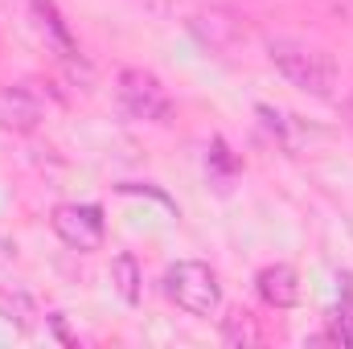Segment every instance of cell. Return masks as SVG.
Returning <instances> with one entry per match:
<instances>
[{
	"mask_svg": "<svg viewBox=\"0 0 353 349\" xmlns=\"http://www.w3.org/2000/svg\"><path fill=\"white\" fill-rule=\"evenodd\" d=\"M54 235L74 251H99L103 243V210L99 206H58Z\"/></svg>",
	"mask_w": 353,
	"mask_h": 349,
	"instance_id": "277c9868",
	"label": "cell"
},
{
	"mask_svg": "<svg viewBox=\"0 0 353 349\" xmlns=\"http://www.w3.org/2000/svg\"><path fill=\"white\" fill-rule=\"evenodd\" d=\"M111 283H115V292H119L123 304L140 300V267H136L132 255H115L111 259Z\"/></svg>",
	"mask_w": 353,
	"mask_h": 349,
	"instance_id": "9c48e42d",
	"label": "cell"
},
{
	"mask_svg": "<svg viewBox=\"0 0 353 349\" xmlns=\"http://www.w3.org/2000/svg\"><path fill=\"white\" fill-rule=\"evenodd\" d=\"M0 317L17 321L21 329H29L33 325V300H29V292L25 288H4L0 292Z\"/></svg>",
	"mask_w": 353,
	"mask_h": 349,
	"instance_id": "30bf717a",
	"label": "cell"
},
{
	"mask_svg": "<svg viewBox=\"0 0 353 349\" xmlns=\"http://www.w3.org/2000/svg\"><path fill=\"white\" fill-rule=\"evenodd\" d=\"M337 8H341L345 17H353V0H337Z\"/></svg>",
	"mask_w": 353,
	"mask_h": 349,
	"instance_id": "7c38bea8",
	"label": "cell"
},
{
	"mask_svg": "<svg viewBox=\"0 0 353 349\" xmlns=\"http://www.w3.org/2000/svg\"><path fill=\"white\" fill-rule=\"evenodd\" d=\"M8 251H12V247H8V243H4V239H0V255H8Z\"/></svg>",
	"mask_w": 353,
	"mask_h": 349,
	"instance_id": "4fadbf2b",
	"label": "cell"
},
{
	"mask_svg": "<svg viewBox=\"0 0 353 349\" xmlns=\"http://www.w3.org/2000/svg\"><path fill=\"white\" fill-rule=\"evenodd\" d=\"M165 292L176 308H185L189 317H214L218 304H222V288H218V275L197 259L173 263L169 275H165Z\"/></svg>",
	"mask_w": 353,
	"mask_h": 349,
	"instance_id": "7a4b0ae2",
	"label": "cell"
},
{
	"mask_svg": "<svg viewBox=\"0 0 353 349\" xmlns=\"http://www.w3.org/2000/svg\"><path fill=\"white\" fill-rule=\"evenodd\" d=\"M41 123V103L25 87H0V128L4 132H33Z\"/></svg>",
	"mask_w": 353,
	"mask_h": 349,
	"instance_id": "8992f818",
	"label": "cell"
},
{
	"mask_svg": "<svg viewBox=\"0 0 353 349\" xmlns=\"http://www.w3.org/2000/svg\"><path fill=\"white\" fill-rule=\"evenodd\" d=\"M189 29H193V37H197L205 50H214V54H226V50L239 41V21H234L230 12H222V8L197 12V17L189 21Z\"/></svg>",
	"mask_w": 353,
	"mask_h": 349,
	"instance_id": "52a82bcc",
	"label": "cell"
},
{
	"mask_svg": "<svg viewBox=\"0 0 353 349\" xmlns=\"http://www.w3.org/2000/svg\"><path fill=\"white\" fill-rule=\"evenodd\" d=\"M226 341H230V346H239V341L255 346V341H259V333H255V325H251L247 312H234V317L226 321Z\"/></svg>",
	"mask_w": 353,
	"mask_h": 349,
	"instance_id": "8fae6325",
	"label": "cell"
},
{
	"mask_svg": "<svg viewBox=\"0 0 353 349\" xmlns=\"http://www.w3.org/2000/svg\"><path fill=\"white\" fill-rule=\"evenodd\" d=\"M119 103H123V111L132 115V119H144V123H165L169 115H173V99H169V90L161 87V79L157 74H148V70H136V66H128V70H119Z\"/></svg>",
	"mask_w": 353,
	"mask_h": 349,
	"instance_id": "3957f363",
	"label": "cell"
},
{
	"mask_svg": "<svg viewBox=\"0 0 353 349\" xmlns=\"http://www.w3.org/2000/svg\"><path fill=\"white\" fill-rule=\"evenodd\" d=\"M267 58L271 66L304 94L312 99H333V87H337V66L325 50L308 46V41H296V37H271L267 41Z\"/></svg>",
	"mask_w": 353,
	"mask_h": 349,
	"instance_id": "6da1fadb",
	"label": "cell"
},
{
	"mask_svg": "<svg viewBox=\"0 0 353 349\" xmlns=\"http://www.w3.org/2000/svg\"><path fill=\"white\" fill-rule=\"evenodd\" d=\"M25 8H29V17H33L37 33L46 37V46H50V50H58V58L74 62V58H79V46H74L70 25H66V21H62V12L54 8V0H25Z\"/></svg>",
	"mask_w": 353,
	"mask_h": 349,
	"instance_id": "5b68a950",
	"label": "cell"
},
{
	"mask_svg": "<svg viewBox=\"0 0 353 349\" xmlns=\"http://www.w3.org/2000/svg\"><path fill=\"white\" fill-rule=\"evenodd\" d=\"M259 296H263L267 304H275V308H292L296 304V296H300V288H296V271L288 267V263H271L259 271Z\"/></svg>",
	"mask_w": 353,
	"mask_h": 349,
	"instance_id": "ba28073f",
	"label": "cell"
}]
</instances>
